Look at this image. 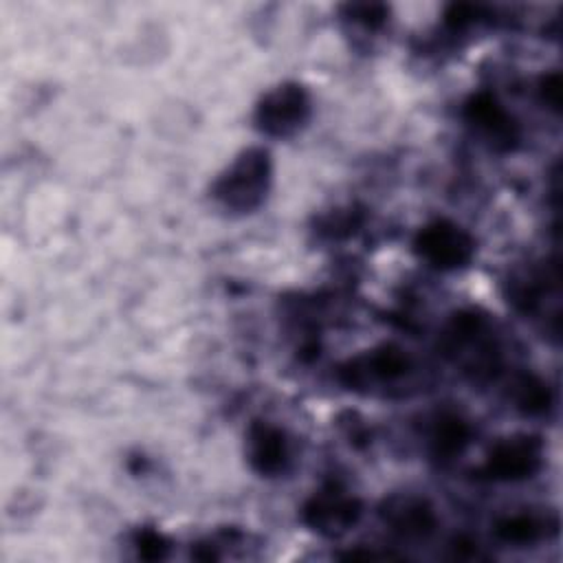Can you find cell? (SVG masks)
Wrapping results in <instances>:
<instances>
[{
	"mask_svg": "<svg viewBox=\"0 0 563 563\" xmlns=\"http://www.w3.org/2000/svg\"><path fill=\"white\" fill-rule=\"evenodd\" d=\"M273 158L266 147L242 150L211 183V198L231 213L260 209L271 191Z\"/></svg>",
	"mask_w": 563,
	"mask_h": 563,
	"instance_id": "obj_1",
	"label": "cell"
},
{
	"mask_svg": "<svg viewBox=\"0 0 563 563\" xmlns=\"http://www.w3.org/2000/svg\"><path fill=\"white\" fill-rule=\"evenodd\" d=\"M442 350L455 363H462L473 378H490L499 367V352L493 339H488L486 321L475 312L451 317L442 334Z\"/></svg>",
	"mask_w": 563,
	"mask_h": 563,
	"instance_id": "obj_2",
	"label": "cell"
},
{
	"mask_svg": "<svg viewBox=\"0 0 563 563\" xmlns=\"http://www.w3.org/2000/svg\"><path fill=\"white\" fill-rule=\"evenodd\" d=\"M312 114V101L299 81H282L268 88L255 106V128L266 136L286 139L297 134Z\"/></svg>",
	"mask_w": 563,
	"mask_h": 563,
	"instance_id": "obj_3",
	"label": "cell"
},
{
	"mask_svg": "<svg viewBox=\"0 0 563 563\" xmlns=\"http://www.w3.org/2000/svg\"><path fill=\"white\" fill-rule=\"evenodd\" d=\"M413 251L438 271H457L473 262L475 238L453 220L440 218L424 224L413 238Z\"/></svg>",
	"mask_w": 563,
	"mask_h": 563,
	"instance_id": "obj_4",
	"label": "cell"
},
{
	"mask_svg": "<svg viewBox=\"0 0 563 563\" xmlns=\"http://www.w3.org/2000/svg\"><path fill=\"white\" fill-rule=\"evenodd\" d=\"M543 466V440L534 433H512L497 440L479 473L493 482H523Z\"/></svg>",
	"mask_w": 563,
	"mask_h": 563,
	"instance_id": "obj_5",
	"label": "cell"
},
{
	"mask_svg": "<svg viewBox=\"0 0 563 563\" xmlns=\"http://www.w3.org/2000/svg\"><path fill=\"white\" fill-rule=\"evenodd\" d=\"M363 515V504L341 484L330 482L306 499L301 521L323 537H341L352 530Z\"/></svg>",
	"mask_w": 563,
	"mask_h": 563,
	"instance_id": "obj_6",
	"label": "cell"
},
{
	"mask_svg": "<svg viewBox=\"0 0 563 563\" xmlns=\"http://www.w3.org/2000/svg\"><path fill=\"white\" fill-rule=\"evenodd\" d=\"M464 119L495 152H510L519 143L517 121L490 92H475L464 103Z\"/></svg>",
	"mask_w": 563,
	"mask_h": 563,
	"instance_id": "obj_7",
	"label": "cell"
},
{
	"mask_svg": "<svg viewBox=\"0 0 563 563\" xmlns=\"http://www.w3.org/2000/svg\"><path fill=\"white\" fill-rule=\"evenodd\" d=\"M409 356L398 345L385 343L343 363L339 367V380L350 389H363L374 383H394L409 374Z\"/></svg>",
	"mask_w": 563,
	"mask_h": 563,
	"instance_id": "obj_8",
	"label": "cell"
},
{
	"mask_svg": "<svg viewBox=\"0 0 563 563\" xmlns=\"http://www.w3.org/2000/svg\"><path fill=\"white\" fill-rule=\"evenodd\" d=\"M244 453L249 466L262 477H275L286 471L290 462L288 438L282 427L268 420H255L244 435Z\"/></svg>",
	"mask_w": 563,
	"mask_h": 563,
	"instance_id": "obj_9",
	"label": "cell"
},
{
	"mask_svg": "<svg viewBox=\"0 0 563 563\" xmlns=\"http://www.w3.org/2000/svg\"><path fill=\"white\" fill-rule=\"evenodd\" d=\"M378 512L389 530L402 539H427L438 526V515L431 501L411 493L389 495Z\"/></svg>",
	"mask_w": 563,
	"mask_h": 563,
	"instance_id": "obj_10",
	"label": "cell"
},
{
	"mask_svg": "<svg viewBox=\"0 0 563 563\" xmlns=\"http://www.w3.org/2000/svg\"><path fill=\"white\" fill-rule=\"evenodd\" d=\"M471 427L457 413H440L429 429V449L438 460H453L464 453Z\"/></svg>",
	"mask_w": 563,
	"mask_h": 563,
	"instance_id": "obj_11",
	"label": "cell"
},
{
	"mask_svg": "<svg viewBox=\"0 0 563 563\" xmlns=\"http://www.w3.org/2000/svg\"><path fill=\"white\" fill-rule=\"evenodd\" d=\"M493 532L504 543L532 545L545 537L548 528L545 521L532 512H515L499 517L493 526Z\"/></svg>",
	"mask_w": 563,
	"mask_h": 563,
	"instance_id": "obj_12",
	"label": "cell"
},
{
	"mask_svg": "<svg viewBox=\"0 0 563 563\" xmlns=\"http://www.w3.org/2000/svg\"><path fill=\"white\" fill-rule=\"evenodd\" d=\"M515 407L528 416H541L552 407V391L545 380L534 374H523L512 385Z\"/></svg>",
	"mask_w": 563,
	"mask_h": 563,
	"instance_id": "obj_13",
	"label": "cell"
},
{
	"mask_svg": "<svg viewBox=\"0 0 563 563\" xmlns=\"http://www.w3.org/2000/svg\"><path fill=\"white\" fill-rule=\"evenodd\" d=\"M341 11H343V18H347L350 22L367 31H378L389 20V7L383 2H350V4H343Z\"/></svg>",
	"mask_w": 563,
	"mask_h": 563,
	"instance_id": "obj_14",
	"label": "cell"
},
{
	"mask_svg": "<svg viewBox=\"0 0 563 563\" xmlns=\"http://www.w3.org/2000/svg\"><path fill=\"white\" fill-rule=\"evenodd\" d=\"M361 224H363V213L356 211L354 207H347V209H336V211L323 216L319 231L325 233L328 238H347Z\"/></svg>",
	"mask_w": 563,
	"mask_h": 563,
	"instance_id": "obj_15",
	"label": "cell"
},
{
	"mask_svg": "<svg viewBox=\"0 0 563 563\" xmlns=\"http://www.w3.org/2000/svg\"><path fill=\"white\" fill-rule=\"evenodd\" d=\"M134 548L139 552L141 559L145 561H158V559H165L167 556V550H169V543L167 539L154 530V528H141L136 530L134 534Z\"/></svg>",
	"mask_w": 563,
	"mask_h": 563,
	"instance_id": "obj_16",
	"label": "cell"
},
{
	"mask_svg": "<svg viewBox=\"0 0 563 563\" xmlns=\"http://www.w3.org/2000/svg\"><path fill=\"white\" fill-rule=\"evenodd\" d=\"M484 15V7L482 4H471V2H453L446 7L444 11V24L451 31H464L471 24L479 22Z\"/></svg>",
	"mask_w": 563,
	"mask_h": 563,
	"instance_id": "obj_17",
	"label": "cell"
},
{
	"mask_svg": "<svg viewBox=\"0 0 563 563\" xmlns=\"http://www.w3.org/2000/svg\"><path fill=\"white\" fill-rule=\"evenodd\" d=\"M539 95L548 108L559 112L561 110V75L559 73L543 75L539 81Z\"/></svg>",
	"mask_w": 563,
	"mask_h": 563,
	"instance_id": "obj_18",
	"label": "cell"
}]
</instances>
